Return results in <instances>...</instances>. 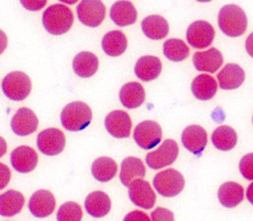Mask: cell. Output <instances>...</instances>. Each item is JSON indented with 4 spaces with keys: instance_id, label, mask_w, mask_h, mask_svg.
<instances>
[{
    "instance_id": "obj_15",
    "label": "cell",
    "mask_w": 253,
    "mask_h": 221,
    "mask_svg": "<svg viewBox=\"0 0 253 221\" xmlns=\"http://www.w3.org/2000/svg\"><path fill=\"white\" fill-rule=\"evenodd\" d=\"M39 120L36 114L27 107H22L16 111L11 119V129L18 136H28L38 128Z\"/></svg>"
},
{
    "instance_id": "obj_2",
    "label": "cell",
    "mask_w": 253,
    "mask_h": 221,
    "mask_svg": "<svg viewBox=\"0 0 253 221\" xmlns=\"http://www.w3.org/2000/svg\"><path fill=\"white\" fill-rule=\"evenodd\" d=\"M42 22L46 32L59 36L66 33L73 24V14L71 10L63 4H52L43 13Z\"/></svg>"
},
{
    "instance_id": "obj_33",
    "label": "cell",
    "mask_w": 253,
    "mask_h": 221,
    "mask_svg": "<svg viewBox=\"0 0 253 221\" xmlns=\"http://www.w3.org/2000/svg\"><path fill=\"white\" fill-rule=\"evenodd\" d=\"M82 209L74 201H67L58 208L56 219L58 221H79L82 219Z\"/></svg>"
},
{
    "instance_id": "obj_34",
    "label": "cell",
    "mask_w": 253,
    "mask_h": 221,
    "mask_svg": "<svg viewBox=\"0 0 253 221\" xmlns=\"http://www.w3.org/2000/svg\"><path fill=\"white\" fill-rule=\"evenodd\" d=\"M239 171L247 180H253V153L247 154L239 162Z\"/></svg>"
},
{
    "instance_id": "obj_13",
    "label": "cell",
    "mask_w": 253,
    "mask_h": 221,
    "mask_svg": "<svg viewBox=\"0 0 253 221\" xmlns=\"http://www.w3.org/2000/svg\"><path fill=\"white\" fill-rule=\"evenodd\" d=\"M181 141L188 151L200 157L208 144L207 132L199 125H190L183 130Z\"/></svg>"
},
{
    "instance_id": "obj_1",
    "label": "cell",
    "mask_w": 253,
    "mask_h": 221,
    "mask_svg": "<svg viewBox=\"0 0 253 221\" xmlns=\"http://www.w3.org/2000/svg\"><path fill=\"white\" fill-rule=\"evenodd\" d=\"M217 23L221 32L231 38L243 35L247 29L246 14L235 4L224 5L219 10Z\"/></svg>"
},
{
    "instance_id": "obj_4",
    "label": "cell",
    "mask_w": 253,
    "mask_h": 221,
    "mask_svg": "<svg viewBox=\"0 0 253 221\" xmlns=\"http://www.w3.org/2000/svg\"><path fill=\"white\" fill-rule=\"evenodd\" d=\"M1 87L6 97L14 101H22L29 96L32 82L23 71H12L3 78Z\"/></svg>"
},
{
    "instance_id": "obj_23",
    "label": "cell",
    "mask_w": 253,
    "mask_h": 221,
    "mask_svg": "<svg viewBox=\"0 0 253 221\" xmlns=\"http://www.w3.org/2000/svg\"><path fill=\"white\" fill-rule=\"evenodd\" d=\"M219 203L226 208H234L244 198L243 187L234 181H227L221 184L217 190Z\"/></svg>"
},
{
    "instance_id": "obj_30",
    "label": "cell",
    "mask_w": 253,
    "mask_h": 221,
    "mask_svg": "<svg viewBox=\"0 0 253 221\" xmlns=\"http://www.w3.org/2000/svg\"><path fill=\"white\" fill-rule=\"evenodd\" d=\"M211 143L219 151L227 152L232 150L237 143L235 130L227 125L217 127L211 134Z\"/></svg>"
},
{
    "instance_id": "obj_8",
    "label": "cell",
    "mask_w": 253,
    "mask_h": 221,
    "mask_svg": "<svg viewBox=\"0 0 253 221\" xmlns=\"http://www.w3.org/2000/svg\"><path fill=\"white\" fill-rule=\"evenodd\" d=\"M76 13L83 25L95 28L102 24L106 8L101 0H81L76 7Z\"/></svg>"
},
{
    "instance_id": "obj_24",
    "label": "cell",
    "mask_w": 253,
    "mask_h": 221,
    "mask_svg": "<svg viewBox=\"0 0 253 221\" xmlns=\"http://www.w3.org/2000/svg\"><path fill=\"white\" fill-rule=\"evenodd\" d=\"M98 57L90 52H81L77 54L72 61V67L75 74L83 78L93 76L98 70Z\"/></svg>"
},
{
    "instance_id": "obj_41",
    "label": "cell",
    "mask_w": 253,
    "mask_h": 221,
    "mask_svg": "<svg viewBox=\"0 0 253 221\" xmlns=\"http://www.w3.org/2000/svg\"><path fill=\"white\" fill-rule=\"evenodd\" d=\"M59 1L62 2V3L68 4V5H73V4H75L78 0H59Z\"/></svg>"
},
{
    "instance_id": "obj_14",
    "label": "cell",
    "mask_w": 253,
    "mask_h": 221,
    "mask_svg": "<svg viewBox=\"0 0 253 221\" xmlns=\"http://www.w3.org/2000/svg\"><path fill=\"white\" fill-rule=\"evenodd\" d=\"M55 207L53 194L46 189H40L32 194L28 208L30 212L38 218H44L50 215Z\"/></svg>"
},
{
    "instance_id": "obj_10",
    "label": "cell",
    "mask_w": 253,
    "mask_h": 221,
    "mask_svg": "<svg viewBox=\"0 0 253 221\" xmlns=\"http://www.w3.org/2000/svg\"><path fill=\"white\" fill-rule=\"evenodd\" d=\"M127 187L129 199L135 206L145 210L154 206L156 195L148 181L143 180L142 177L134 178L130 181Z\"/></svg>"
},
{
    "instance_id": "obj_28",
    "label": "cell",
    "mask_w": 253,
    "mask_h": 221,
    "mask_svg": "<svg viewBox=\"0 0 253 221\" xmlns=\"http://www.w3.org/2000/svg\"><path fill=\"white\" fill-rule=\"evenodd\" d=\"M25 204L24 195L14 189L7 190L0 195V214L12 217L18 214Z\"/></svg>"
},
{
    "instance_id": "obj_31",
    "label": "cell",
    "mask_w": 253,
    "mask_h": 221,
    "mask_svg": "<svg viewBox=\"0 0 253 221\" xmlns=\"http://www.w3.org/2000/svg\"><path fill=\"white\" fill-rule=\"evenodd\" d=\"M144 175L145 167L138 158L127 157L122 162L120 180L125 186H127L135 177H143Z\"/></svg>"
},
{
    "instance_id": "obj_40",
    "label": "cell",
    "mask_w": 253,
    "mask_h": 221,
    "mask_svg": "<svg viewBox=\"0 0 253 221\" xmlns=\"http://www.w3.org/2000/svg\"><path fill=\"white\" fill-rule=\"evenodd\" d=\"M246 198L249 203L253 205V182H251L246 189Z\"/></svg>"
},
{
    "instance_id": "obj_35",
    "label": "cell",
    "mask_w": 253,
    "mask_h": 221,
    "mask_svg": "<svg viewBox=\"0 0 253 221\" xmlns=\"http://www.w3.org/2000/svg\"><path fill=\"white\" fill-rule=\"evenodd\" d=\"M150 218L154 221H157V220L158 221L159 220H173L174 216H173V213L170 210L158 207L154 211L151 212Z\"/></svg>"
},
{
    "instance_id": "obj_39",
    "label": "cell",
    "mask_w": 253,
    "mask_h": 221,
    "mask_svg": "<svg viewBox=\"0 0 253 221\" xmlns=\"http://www.w3.org/2000/svg\"><path fill=\"white\" fill-rule=\"evenodd\" d=\"M0 166H1V167H2V173H3V177H2V182H3V183H2V185H1V188H4V186L7 184V182H8L9 179H10V174H11V172H10L9 168L6 167L5 165L1 164Z\"/></svg>"
},
{
    "instance_id": "obj_22",
    "label": "cell",
    "mask_w": 253,
    "mask_h": 221,
    "mask_svg": "<svg viewBox=\"0 0 253 221\" xmlns=\"http://www.w3.org/2000/svg\"><path fill=\"white\" fill-rule=\"evenodd\" d=\"M84 206L90 216L100 218L110 212L112 203L107 193L97 190L87 195Z\"/></svg>"
},
{
    "instance_id": "obj_18",
    "label": "cell",
    "mask_w": 253,
    "mask_h": 221,
    "mask_svg": "<svg viewBox=\"0 0 253 221\" xmlns=\"http://www.w3.org/2000/svg\"><path fill=\"white\" fill-rule=\"evenodd\" d=\"M111 20L120 27H126L135 23L137 11L133 4L127 0H119L115 2L110 9Z\"/></svg>"
},
{
    "instance_id": "obj_26",
    "label": "cell",
    "mask_w": 253,
    "mask_h": 221,
    "mask_svg": "<svg viewBox=\"0 0 253 221\" xmlns=\"http://www.w3.org/2000/svg\"><path fill=\"white\" fill-rule=\"evenodd\" d=\"M141 30L150 40H162L169 32V25L162 16L150 15L142 20Z\"/></svg>"
},
{
    "instance_id": "obj_43",
    "label": "cell",
    "mask_w": 253,
    "mask_h": 221,
    "mask_svg": "<svg viewBox=\"0 0 253 221\" xmlns=\"http://www.w3.org/2000/svg\"><path fill=\"white\" fill-rule=\"evenodd\" d=\"M252 122H253V117H252Z\"/></svg>"
},
{
    "instance_id": "obj_3",
    "label": "cell",
    "mask_w": 253,
    "mask_h": 221,
    "mask_svg": "<svg viewBox=\"0 0 253 221\" xmlns=\"http://www.w3.org/2000/svg\"><path fill=\"white\" fill-rule=\"evenodd\" d=\"M92 120L90 107L82 101L68 103L60 113V121L67 131L77 132L89 126Z\"/></svg>"
},
{
    "instance_id": "obj_42",
    "label": "cell",
    "mask_w": 253,
    "mask_h": 221,
    "mask_svg": "<svg viewBox=\"0 0 253 221\" xmlns=\"http://www.w3.org/2000/svg\"><path fill=\"white\" fill-rule=\"evenodd\" d=\"M197 1H199V2H210L211 0H197Z\"/></svg>"
},
{
    "instance_id": "obj_7",
    "label": "cell",
    "mask_w": 253,
    "mask_h": 221,
    "mask_svg": "<svg viewBox=\"0 0 253 221\" xmlns=\"http://www.w3.org/2000/svg\"><path fill=\"white\" fill-rule=\"evenodd\" d=\"M162 129L160 125L152 120L140 122L133 131V140L143 150H151L160 143Z\"/></svg>"
},
{
    "instance_id": "obj_25",
    "label": "cell",
    "mask_w": 253,
    "mask_h": 221,
    "mask_svg": "<svg viewBox=\"0 0 253 221\" xmlns=\"http://www.w3.org/2000/svg\"><path fill=\"white\" fill-rule=\"evenodd\" d=\"M191 90L193 95L199 100H210L217 91V83L215 79L207 73L196 76L192 82Z\"/></svg>"
},
{
    "instance_id": "obj_38",
    "label": "cell",
    "mask_w": 253,
    "mask_h": 221,
    "mask_svg": "<svg viewBox=\"0 0 253 221\" xmlns=\"http://www.w3.org/2000/svg\"><path fill=\"white\" fill-rule=\"evenodd\" d=\"M245 49L247 54L253 57V32L247 37L245 42Z\"/></svg>"
},
{
    "instance_id": "obj_19",
    "label": "cell",
    "mask_w": 253,
    "mask_h": 221,
    "mask_svg": "<svg viewBox=\"0 0 253 221\" xmlns=\"http://www.w3.org/2000/svg\"><path fill=\"white\" fill-rule=\"evenodd\" d=\"M219 87L224 90L238 88L245 79V72L236 63H227L216 74Z\"/></svg>"
},
{
    "instance_id": "obj_16",
    "label": "cell",
    "mask_w": 253,
    "mask_h": 221,
    "mask_svg": "<svg viewBox=\"0 0 253 221\" xmlns=\"http://www.w3.org/2000/svg\"><path fill=\"white\" fill-rule=\"evenodd\" d=\"M10 162L17 171L28 173L37 166L38 155L36 151L29 146H19L12 151Z\"/></svg>"
},
{
    "instance_id": "obj_11",
    "label": "cell",
    "mask_w": 253,
    "mask_h": 221,
    "mask_svg": "<svg viewBox=\"0 0 253 221\" xmlns=\"http://www.w3.org/2000/svg\"><path fill=\"white\" fill-rule=\"evenodd\" d=\"M38 149L46 156H56L65 147V136L56 128H48L40 132L37 138Z\"/></svg>"
},
{
    "instance_id": "obj_27",
    "label": "cell",
    "mask_w": 253,
    "mask_h": 221,
    "mask_svg": "<svg viewBox=\"0 0 253 221\" xmlns=\"http://www.w3.org/2000/svg\"><path fill=\"white\" fill-rule=\"evenodd\" d=\"M127 47V40L125 34L119 30L108 32L102 40V50L110 56H119L125 53Z\"/></svg>"
},
{
    "instance_id": "obj_36",
    "label": "cell",
    "mask_w": 253,
    "mask_h": 221,
    "mask_svg": "<svg viewBox=\"0 0 253 221\" xmlns=\"http://www.w3.org/2000/svg\"><path fill=\"white\" fill-rule=\"evenodd\" d=\"M47 0H20L22 6L29 11H40L46 4Z\"/></svg>"
},
{
    "instance_id": "obj_6",
    "label": "cell",
    "mask_w": 253,
    "mask_h": 221,
    "mask_svg": "<svg viewBox=\"0 0 253 221\" xmlns=\"http://www.w3.org/2000/svg\"><path fill=\"white\" fill-rule=\"evenodd\" d=\"M179 155V147L172 139H166L161 146L145 157L147 166L152 169H158L172 165Z\"/></svg>"
},
{
    "instance_id": "obj_17",
    "label": "cell",
    "mask_w": 253,
    "mask_h": 221,
    "mask_svg": "<svg viewBox=\"0 0 253 221\" xmlns=\"http://www.w3.org/2000/svg\"><path fill=\"white\" fill-rule=\"evenodd\" d=\"M222 62V55L215 48H211L204 52H197L193 55V64L199 71L213 73L217 71Z\"/></svg>"
},
{
    "instance_id": "obj_12",
    "label": "cell",
    "mask_w": 253,
    "mask_h": 221,
    "mask_svg": "<svg viewBox=\"0 0 253 221\" xmlns=\"http://www.w3.org/2000/svg\"><path fill=\"white\" fill-rule=\"evenodd\" d=\"M105 128L108 133L115 138H127L131 130L130 117L123 110H114L106 116Z\"/></svg>"
},
{
    "instance_id": "obj_21",
    "label": "cell",
    "mask_w": 253,
    "mask_h": 221,
    "mask_svg": "<svg viewBox=\"0 0 253 221\" xmlns=\"http://www.w3.org/2000/svg\"><path fill=\"white\" fill-rule=\"evenodd\" d=\"M120 101L127 109L139 107L145 99V91L139 82L131 81L124 84L120 90Z\"/></svg>"
},
{
    "instance_id": "obj_5",
    "label": "cell",
    "mask_w": 253,
    "mask_h": 221,
    "mask_svg": "<svg viewBox=\"0 0 253 221\" xmlns=\"http://www.w3.org/2000/svg\"><path fill=\"white\" fill-rule=\"evenodd\" d=\"M153 186L160 195L174 197L184 189L185 179L180 171L174 168H167L154 176Z\"/></svg>"
},
{
    "instance_id": "obj_9",
    "label": "cell",
    "mask_w": 253,
    "mask_h": 221,
    "mask_svg": "<svg viewBox=\"0 0 253 221\" xmlns=\"http://www.w3.org/2000/svg\"><path fill=\"white\" fill-rule=\"evenodd\" d=\"M186 38L188 44L194 49L208 48L213 41L214 29L207 21L198 20L190 24Z\"/></svg>"
},
{
    "instance_id": "obj_32",
    "label": "cell",
    "mask_w": 253,
    "mask_h": 221,
    "mask_svg": "<svg viewBox=\"0 0 253 221\" xmlns=\"http://www.w3.org/2000/svg\"><path fill=\"white\" fill-rule=\"evenodd\" d=\"M189 48L184 41L180 39H169L163 44L164 55L172 61H182L189 55Z\"/></svg>"
},
{
    "instance_id": "obj_37",
    "label": "cell",
    "mask_w": 253,
    "mask_h": 221,
    "mask_svg": "<svg viewBox=\"0 0 253 221\" xmlns=\"http://www.w3.org/2000/svg\"><path fill=\"white\" fill-rule=\"evenodd\" d=\"M150 217H148L145 213L139 210H134L129 212L126 217L125 220H149Z\"/></svg>"
},
{
    "instance_id": "obj_29",
    "label": "cell",
    "mask_w": 253,
    "mask_h": 221,
    "mask_svg": "<svg viewBox=\"0 0 253 221\" xmlns=\"http://www.w3.org/2000/svg\"><path fill=\"white\" fill-rule=\"evenodd\" d=\"M118 166L116 162L109 157H100L96 159L91 166L93 177L101 182L110 181L117 174Z\"/></svg>"
},
{
    "instance_id": "obj_20",
    "label": "cell",
    "mask_w": 253,
    "mask_h": 221,
    "mask_svg": "<svg viewBox=\"0 0 253 221\" xmlns=\"http://www.w3.org/2000/svg\"><path fill=\"white\" fill-rule=\"evenodd\" d=\"M162 69L161 60L157 56L143 55L134 64V74L142 81L156 79Z\"/></svg>"
}]
</instances>
